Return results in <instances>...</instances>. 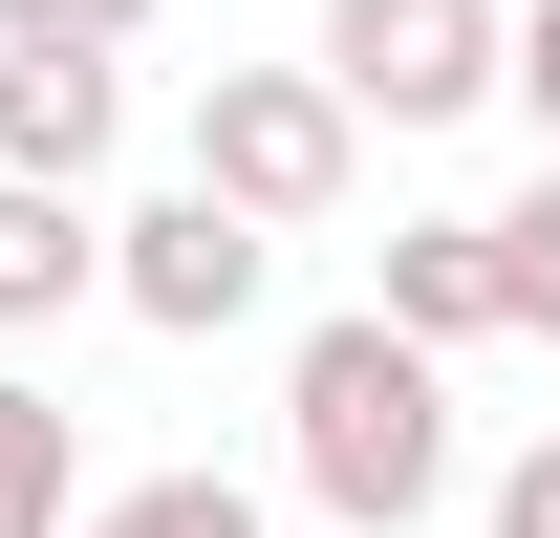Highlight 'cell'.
<instances>
[{
    "label": "cell",
    "instance_id": "cell-1",
    "mask_svg": "<svg viewBox=\"0 0 560 538\" xmlns=\"http://www.w3.org/2000/svg\"><path fill=\"white\" fill-rule=\"evenodd\" d=\"M280 473H302L346 538H410L431 495H453V366H431L388 302L302 324V366H280Z\"/></svg>",
    "mask_w": 560,
    "mask_h": 538
},
{
    "label": "cell",
    "instance_id": "cell-2",
    "mask_svg": "<svg viewBox=\"0 0 560 538\" xmlns=\"http://www.w3.org/2000/svg\"><path fill=\"white\" fill-rule=\"evenodd\" d=\"M195 195L259 215V237H324V215L366 195V108L324 66H215L195 86Z\"/></svg>",
    "mask_w": 560,
    "mask_h": 538
},
{
    "label": "cell",
    "instance_id": "cell-3",
    "mask_svg": "<svg viewBox=\"0 0 560 538\" xmlns=\"http://www.w3.org/2000/svg\"><path fill=\"white\" fill-rule=\"evenodd\" d=\"M324 86H346L366 130H475L495 86H517V22L495 0H324Z\"/></svg>",
    "mask_w": 560,
    "mask_h": 538
},
{
    "label": "cell",
    "instance_id": "cell-4",
    "mask_svg": "<svg viewBox=\"0 0 560 538\" xmlns=\"http://www.w3.org/2000/svg\"><path fill=\"white\" fill-rule=\"evenodd\" d=\"M259 280H280V237H259V215H215L195 173L108 215V302H130L151 344H237V324H259Z\"/></svg>",
    "mask_w": 560,
    "mask_h": 538
},
{
    "label": "cell",
    "instance_id": "cell-5",
    "mask_svg": "<svg viewBox=\"0 0 560 538\" xmlns=\"http://www.w3.org/2000/svg\"><path fill=\"white\" fill-rule=\"evenodd\" d=\"M108 151H130V66L108 44H0V173L22 195H86Z\"/></svg>",
    "mask_w": 560,
    "mask_h": 538
},
{
    "label": "cell",
    "instance_id": "cell-6",
    "mask_svg": "<svg viewBox=\"0 0 560 538\" xmlns=\"http://www.w3.org/2000/svg\"><path fill=\"white\" fill-rule=\"evenodd\" d=\"M388 324L453 366V344H495V215H388Z\"/></svg>",
    "mask_w": 560,
    "mask_h": 538
},
{
    "label": "cell",
    "instance_id": "cell-7",
    "mask_svg": "<svg viewBox=\"0 0 560 538\" xmlns=\"http://www.w3.org/2000/svg\"><path fill=\"white\" fill-rule=\"evenodd\" d=\"M66 302H108V215L0 173V344H22V324H66Z\"/></svg>",
    "mask_w": 560,
    "mask_h": 538
},
{
    "label": "cell",
    "instance_id": "cell-8",
    "mask_svg": "<svg viewBox=\"0 0 560 538\" xmlns=\"http://www.w3.org/2000/svg\"><path fill=\"white\" fill-rule=\"evenodd\" d=\"M0 538H86V431H66V388H22V366H0Z\"/></svg>",
    "mask_w": 560,
    "mask_h": 538
},
{
    "label": "cell",
    "instance_id": "cell-9",
    "mask_svg": "<svg viewBox=\"0 0 560 538\" xmlns=\"http://www.w3.org/2000/svg\"><path fill=\"white\" fill-rule=\"evenodd\" d=\"M86 538H280L237 473H130V495H86Z\"/></svg>",
    "mask_w": 560,
    "mask_h": 538
},
{
    "label": "cell",
    "instance_id": "cell-10",
    "mask_svg": "<svg viewBox=\"0 0 560 538\" xmlns=\"http://www.w3.org/2000/svg\"><path fill=\"white\" fill-rule=\"evenodd\" d=\"M495 324H539V344H560V173L495 215Z\"/></svg>",
    "mask_w": 560,
    "mask_h": 538
},
{
    "label": "cell",
    "instance_id": "cell-11",
    "mask_svg": "<svg viewBox=\"0 0 560 538\" xmlns=\"http://www.w3.org/2000/svg\"><path fill=\"white\" fill-rule=\"evenodd\" d=\"M151 0H0V44H130Z\"/></svg>",
    "mask_w": 560,
    "mask_h": 538
},
{
    "label": "cell",
    "instance_id": "cell-12",
    "mask_svg": "<svg viewBox=\"0 0 560 538\" xmlns=\"http://www.w3.org/2000/svg\"><path fill=\"white\" fill-rule=\"evenodd\" d=\"M517 108H539V151H560V0H517Z\"/></svg>",
    "mask_w": 560,
    "mask_h": 538
},
{
    "label": "cell",
    "instance_id": "cell-13",
    "mask_svg": "<svg viewBox=\"0 0 560 538\" xmlns=\"http://www.w3.org/2000/svg\"><path fill=\"white\" fill-rule=\"evenodd\" d=\"M495 538H560V431H539L517 473H495Z\"/></svg>",
    "mask_w": 560,
    "mask_h": 538
}]
</instances>
